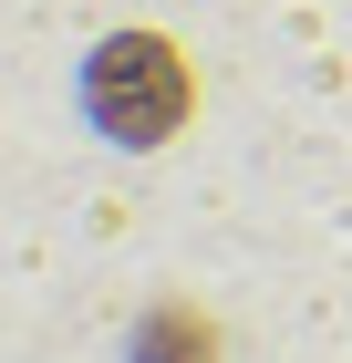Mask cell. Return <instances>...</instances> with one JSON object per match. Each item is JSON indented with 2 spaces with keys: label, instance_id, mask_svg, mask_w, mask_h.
Wrapping results in <instances>:
<instances>
[{
  "label": "cell",
  "instance_id": "6da1fadb",
  "mask_svg": "<svg viewBox=\"0 0 352 363\" xmlns=\"http://www.w3.org/2000/svg\"><path fill=\"white\" fill-rule=\"evenodd\" d=\"M93 114H104L114 135L156 145L176 114H187V62L166 52L156 31H125V42H104L93 52Z\"/></svg>",
  "mask_w": 352,
  "mask_h": 363
},
{
  "label": "cell",
  "instance_id": "7a4b0ae2",
  "mask_svg": "<svg viewBox=\"0 0 352 363\" xmlns=\"http://www.w3.org/2000/svg\"><path fill=\"white\" fill-rule=\"evenodd\" d=\"M135 363H217V333H208V322H187V311H166V322H145Z\"/></svg>",
  "mask_w": 352,
  "mask_h": 363
}]
</instances>
